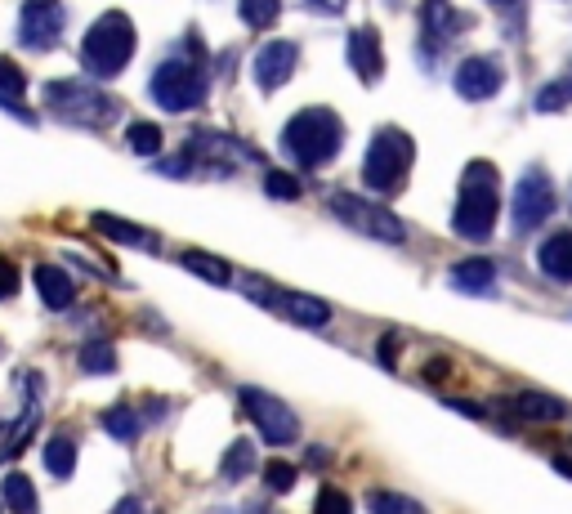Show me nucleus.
Masks as SVG:
<instances>
[{
    "instance_id": "obj_40",
    "label": "nucleus",
    "mask_w": 572,
    "mask_h": 514,
    "mask_svg": "<svg viewBox=\"0 0 572 514\" xmlns=\"http://www.w3.org/2000/svg\"><path fill=\"white\" fill-rule=\"evenodd\" d=\"M27 5H50V0H27Z\"/></svg>"
},
{
    "instance_id": "obj_33",
    "label": "nucleus",
    "mask_w": 572,
    "mask_h": 514,
    "mask_svg": "<svg viewBox=\"0 0 572 514\" xmlns=\"http://www.w3.org/2000/svg\"><path fill=\"white\" fill-rule=\"evenodd\" d=\"M264 188H269V197H282V202H295V197H300V179L282 175V170H273V175L264 179Z\"/></svg>"
},
{
    "instance_id": "obj_3",
    "label": "nucleus",
    "mask_w": 572,
    "mask_h": 514,
    "mask_svg": "<svg viewBox=\"0 0 572 514\" xmlns=\"http://www.w3.org/2000/svg\"><path fill=\"white\" fill-rule=\"evenodd\" d=\"M130 54H135V27H130L126 14H103L99 23L85 32L81 63H85V72H90V76L112 81V76L126 72Z\"/></svg>"
},
{
    "instance_id": "obj_10",
    "label": "nucleus",
    "mask_w": 572,
    "mask_h": 514,
    "mask_svg": "<svg viewBox=\"0 0 572 514\" xmlns=\"http://www.w3.org/2000/svg\"><path fill=\"white\" fill-rule=\"evenodd\" d=\"M242 291H246V295H255L260 304H269V309H273V313H282V318L300 322V327H327V322H331V304H327V300H318V295H304V291H278V287H269V282H260V278H251Z\"/></svg>"
},
{
    "instance_id": "obj_36",
    "label": "nucleus",
    "mask_w": 572,
    "mask_h": 514,
    "mask_svg": "<svg viewBox=\"0 0 572 514\" xmlns=\"http://www.w3.org/2000/svg\"><path fill=\"white\" fill-rule=\"evenodd\" d=\"M112 514H143V501L139 497H121L117 506H112Z\"/></svg>"
},
{
    "instance_id": "obj_6",
    "label": "nucleus",
    "mask_w": 572,
    "mask_h": 514,
    "mask_svg": "<svg viewBox=\"0 0 572 514\" xmlns=\"http://www.w3.org/2000/svg\"><path fill=\"white\" fill-rule=\"evenodd\" d=\"M45 99H50L54 117L72 121V126H108L117 117V99H108V94H99L94 85H81V81H54L45 90Z\"/></svg>"
},
{
    "instance_id": "obj_11",
    "label": "nucleus",
    "mask_w": 572,
    "mask_h": 514,
    "mask_svg": "<svg viewBox=\"0 0 572 514\" xmlns=\"http://www.w3.org/2000/svg\"><path fill=\"white\" fill-rule=\"evenodd\" d=\"M501 81H505V72L492 54H474V59H465L461 68H456V94L470 103L492 99V94L501 90Z\"/></svg>"
},
{
    "instance_id": "obj_18",
    "label": "nucleus",
    "mask_w": 572,
    "mask_h": 514,
    "mask_svg": "<svg viewBox=\"0 0 572 514\" xmlns=\"http://www.w3.org/2000/svg\"><path fill=\"white\" fill-rule=\"evenodd\" d=\"M349 63H354V72L362 81H376L380 72H385V54H380V36L371 32V27H358L354 36H349Z\"/></svg>"
},
{
    "instance_id": "obj_26",
    "label": "nucleus",
    "mask_w": 572,
    "mask_h": 514,
    "mask_svg": "<svg viewBox=\"0 0 572 514\" xmlns=\"http://www.w3.org/2000/svg\"><path fill=\"white\" fill-rule=\"evenodd\" d=\"M76 367H81L85 376H108V371H117V349H112L108 340H90V345H81V354H76Z\"/></svg>"
},
{
    "instance_id": "obj_39",
    "label": "nucleus",
    "mask_w": 572,
    "mask_h": 514,
    "mask_svg": "<svg viewBox=\"0 0 572 514\" xmlns=\"http://www.w3.org/2000/svg\"><path fill=\"white\" fill-rule=\"evenodd\" d=\"M497 9H514V5H523V0H492Z\"/></svg>"
},
{
    "instance_id": "obj_38",
    "label": "nucleus",
    "mask_w": 572,
    "mask_h": 514,
    "mask_svg": "<svg viewBox=\"0 0 572 514\" xmlns=\"http://www.w3.org/2000/svg\"><path fill=\"white\" fill-rule=\"evenodd\" d=\"M555 470H559V474H568V479H572V461H568V456H555Z\"/></svg>"
},
{
    "instance_id": "obj_31",
    "label": "nucleus",
    "mask_w": 572,
    "mask_h": 514,
    "mask_svg": "<svg viewBox=\"0 0 572 514\" xmlns=\"http://www.w3.org/2000/svg\"><path fill=\"white\" fill-rule=\"evenodd\" d=\"M126 144L135 152H143V157H152V152H161V130L152 126V121H135L130 135H126Z\"/></svg>"
},
{
    "instance_id": "obj_29",
    "label": "nucleus",
    "mask_w": 572,
    "mask_h": 514,
    "mask_svg": "<svg viewBox=\"0 0 572 514\" xmlns=\"http://www.w3.org/2000/svg\"><path fill=\"white\" fill-rule=\"evenodd\" d=\"M295 479H300V470H295L291 461H269L264 465V492H273V497H282V492H291L295 488Z\"/></svg>"
},
{
    "instance_id": "obj_19",
    "label": "nucleus",
    "mask_w": 572,
    "mask_h": 514,
    "mask_svg": "<svg viewBox=\"0 0 572 514\" xmlns=\"http://www.w3.org/2000/svg\"><path fill=\"white\" fill-rule=\"evenodd\" d=\"M447 282H452L456 291H465V295H488L492 287H497V264L492 260H461V264H452V273H447Z\"/></svg>"
},
{
    "instance_id": "obj_16",
    "label": "nucleus",
    "mask_w": 572,
    "mask_h": 514,
    "mask_svg": "<svg viewBox=\"0 0 572 514\" xmlns=\"http://www.w3.org/2000/svg\"><path fill=\"white\" fill-rule=\"evenodd\" d=\"M32 282H36V291H41V304H45L50 313H63V309H68V304L76 300L72 273L54 269V264H36V269H32Z\"/></svg>"
},
{
    "instance_id": "obj_41",
    "label": "nucleus",
    "mask_w": 572,
    "mask_h": 514,
    "mask_svg": "<svg viewBox=\"0 0 572 514\" xmlns=\"http://www.w3.org/2000/svg\"><path fill=\"white\" fill-rule=\"evenodd\" d=\"M0 514H5V506H0Z\"/></svg>"
},
{
    "instance_id": "obj_2",
    "label": "nucleus",
    "mask_w": 572,
    "mask_h": 514,
    "mask_svg": "<svg viewBox=\"0 0 572 514\" xmlns=\"http://www.w3.org/2000/svg\"><path fill=\"white\" fill-rule=\"evenodd\" d=\"M340 139H345V126L331 108H304L286 121L282 130V152L295 161V166H322L340 152Z\"/></svg>"
},
{
    "instance_id": "obj_32",
    "label": "nucleus",
    "mask_w": 572,
    "mask_h": 514,
    "mask_svg": "<svg viewBox=\"0 0 572 514\" xmlns=\"http://www.w3.org/2000/svg\"><path fill=\"white\" fill-rule=\"evenodd\" d=\"M313 514H354V501H349L345 488H322L318 501H313Z\"/></svg>"
},
{
    "instance_id": "obj_28",
    "label": "nucleus",
    "mask_w": 572,
    "mask_h": 514,
    "mask_svg": "<svg viewBox=\"0 0 572 514\" xmlns=\"http://www.w3.org/2000/svg\"><path fill=\"white\" fill-rule=\"evenodd\" d=\"M282 0H237V14H242L246 27H273L278 23Z\"/></svg>"
},
{
    "instance_id": "obj_9",
    "label": "nucleus",
    "mask_w": 572,
    "mask_h": 514,
    "mask_svg": "<svg viewBox=\"0 0 572 514\" xmlns=\"http://www.w3.org/2000/svg\"><path fill=\"white\" fill-rule=\"evenodd\" d=\"M559 197H555V184L541 166H532L528 175L514 184V202H510V220H514V233H532L555 215Z\"/></svg>"
},
{
    "instance_id": "obj_7",
    "label": "nucleus",
    "mask_w": 572,
    "mask_h": 514,
    "mask_svg": "<svg viewBox=\"0 0 572 514\" xmlns=\"http://www.w3.org/2000/svg\"><path fill=\"white\" fill-rule=\"evenodd\" d=\"M237 398H242L246 416H251V425L260 430V439L269 447H291L300 439V416H295L282 398L264 394V389H251V385L237 389Z\"/></svg>"
},
{
    "instance_id": "obj_34",
    "label": "nucleus",
    "mask_w": 572,
    "mask_h": 514,
    "mask_svg": "<svg viewBox=\"0 0 572 514\" xmlns=\"http://www.w3.org/2000/svg\"><path fill=\"white\" fill-rule=\"evenodd\" d=\"M14 295H18V269H14V260L0 255V300H14Z\"/></svg>"
},
{
    "instance_id": "obj_4",
    "label": "nucleus",
    "mask_w": 572,
    "mask_h": 514,
    "mask_svg": "<svg viewBox=\"0 0 572 514\" xmlns=\"http://www.w3.org/2000/svg\"><path fill=\"white\" fill-rule=\"evenodd\" d=\"M206 90H211V76H206L202 63L193 59H170L152 72L148 94L157 99V108L166 112H193L206 103Z\"/></svg>"
},
{
    "instance_id": "obj_17",
    "label": "nucleus",
    "mask_w": 572,
    "mask_h": 514,
    "mask_svg": "<svg viewBox=\"0 0 572 514\" xmlns=\"http://www.w3.org/2000/svg\"><path fill=\"white\" fill-rule=\"evenodd\" d=\"M421 23H425L429 41H452V36H461L465 27H470V18H465L461 9H452L447 0H425V5H421Z\"/></svg>"
},
{
    "instance_id": "obj_8",
    "label": "nucleus",
    "mask_w": 572,
    "mask_h": 514,
    "mask_svg": "<svg viewBox=\"0 0 572 514\" xmlns=\"http://www.w3.org/2000/svg\"><path fill=\"white\" fill-rule=\"evenodd\" d=\"M331 211L362 237H376V242H389V246L407 242V224L398 220L394 211H385V206H376V202H362L354 193H336L331 197Z\"/></svg>"
},
{
    "instance_id": "obj_22",
    "label": "nucleus",
    "mask_w": 572,
    "mask_h": 514,
    "mask_svg": "<svg viewBox=\"0 0 572 514\" xmlns=\"http://www.w3.org/2000/svg\"><path fill=\"white\" fill-rule=\"evenodd\" d=\"M255 461H260V456H255V443H251V439H237V443L224 452V461H219V479H224V483L251 479Z\"/></svg>"
},
{
    "instance_id": "obj_12",
    "label": "nucleus",
    "mask_w": 572,
    "mask_h": 514,
    "mask_svg": "<svg viewBox=\"0 0 572 514\" xmlns=\"http://www.w3.org/2000/svg\"><path fill=\"white\" fill-rule=\"evenodd\" d=\"M295 59H300L295 41H269L251 59L255 85H260V90H278V85H286V81H291V72H295Z\"/></svg>"
},
{
    "instance_id": "obj_14",
    "label": "nucleus",
    "mask_w": 572,
    "mask_h": 514,
    "mask_svg": "<svg viewBox=\"0 0 572 514\" xmlns=\"http://www.w3.org/2000/svg\"><path fill=\"white\" fill-rule=\"evenodd\" d=\"M505 412L519 416V421L546 425V421H564V416H568V403H559L555 394H532V389H523V394H510V398H505Z\"/></svg>"
},
{
    "instance_id": "obj_37",
    "label": "nucleus",
    "mask_w": 572,
    "mask_h": 514,
    "mask_svg": "<svg viewBox=\"0 0 572 514\" xmlns=\"http://www.w3.org/2000/svg\"><path fill=\"white\" fill-rule=\"evenodd\" d=\"M313 9H322V14H340V9L349 5V0H309Z\"/></svg>"
},
{
    "instance_id": "obj_15",
    "label": "nucleus",
    "mask_w": 572,
    "mask_h": 514,
    "mask_svg": "<svg viewBox=\"0 0 572 514\" xmlns=\"http://www.w3.org/2000/svg\"><path fill=\"white\" fill-rule=\"evenodd\" d=\"M537 269L559 287H572V233H550L537 246Z\"/></svg>"
},
{
    "instance_id": "obj_23",
    "label": "nucleus",
    "mask_w": 572,
    "mask_h": 514,
    "mask_svg": "<svg viewBox=\"0 0 572 514\" xmlns=\"http://www.w3.org/2000/svg\"><path fill=\"white\" fill-rule=\"evenodd\" d=\"M99 425H103V434H112L117 443H135L139 430H143V416H135V407L117 403V407H108V412L99 416Z\"/></svg>"
},
{
    "instance_id": "obj_25",
    "label": "nucleus",
    "mask_w": 572,
    "mask_h": 514,
    "mask_svg": "<svg viewBox=\"0 0 572 514\" xmlns=\"http://www.w3.org/2000/svg\"><path fill=\"white\" fill-rule=\"evenodd\" d=\"M179 264L193 269L202 282H215V287H228V282H233V269H228L224 260H215V255H206V251H184L179 255Z\"/></svg>"
},
{
    "instance_id": "obj_1",
    "label": "nucleus",
    "mask_w": 572,
    "mask_h": 514,
    "mask_svg": "<svg viewBox=\"0 0 572 514\" xmlns=\"http://www.w3.org/2000/svg\"><path fill=\"white\" fill-rule=\"evenodd\" d=\"M497 211H501V193H497V170L488 161H470L461 179V202L452 211V228L465 242H483L497 228Z\"/></svg>"
},
{
    "instance_id": "obj_27",
    "label": "nucleus",
    "mask_w": 572,
    "mask_h": 514,
    "mask_svg": "<svg viewBox=\"0 0 572 514\" xmlns=\"http://www.w3.org/2000/svg\"><path fill=\"white\" fill-rule=\"evenodd\" d=\"M367 510H371V514H425L421 501L403 497V492H389V488L371 492V497H367Z\"/></svg>"
},
{
    "instance_id": "obj_20",
    "label": "nucleus",
    "mask_w": 572,
    "mask_h": 514,
    "mask_svg": "<svg viewBox=\"0 0 572 514\" xmlns=\"http://www.w3.org/2000/svg\"><path fill=\"white\" fill-rule=\"evenodd\" d=\"M0 506L9 514H36L41 510V497H36V483L27 474H5L0 479Z\"/></svg>"
},
{
    "instance_id": "obj_13",
    "label": "nucleus",
    "mask_w": 572,
    "mask_h": 514,
    "mask_svg": "<svg viewBox=\"0 0 572 514\" xmlns=\"http://www.w3.org/2000/svg\"><path fill=\"white\" fill-rule=\"evenodd\" d=\"M63 36V9L54 5H27L23 9V27H18V41L27 45V50H50L54 41Z\"/></svg>"
},
{
    "instance_id": "obj_30",
    "label": "nucleus",
    "mask_w": 572,
    "mask_h": 514,
    "mask_svg": "<svg viewBox=\"0 0 572 514\" xmlns=\"http://www.w3.org/2000/svg\"><path fill=\"white\" fill-rule=\"evenodd\" d=\"M568 103H572V76H564V81L541 85V94H537V112H564Z\"/></svg>"
},
{
    "instance_id": "obj_35",
    "label": "nucleus",
    "mask_w": 572,
    "mask_h": 514,
    "mask_svg": "<svg viewBox=\"0 0 572 514\" xmlns=\"http://www.w3.org/2000/svg\"><path fill=\"white\" fill-rule=\"evenodd\" d=\"M380 363H385V367L398 363V336H385V340H380Z\"/></svg>"
},
{
    "instance_id": "obj_24",
    "label": "nucleus",
    "mask_w": 572,
    "mask_h": 514,
    "mask_svg": "<svg viewBox=\"0 0 572 514\" xmlns=\"http://www.w3.org/2000/svg\"><path fill=\"white\" fill-rule=\"evenodd\" d=\"M41 461H45V470H50L54 479H72V470H76V439H72V434H54V439L45 443Z\"/></svg>"
},
{
    "instance_id": "obj_21",
    "label": "nucleus",
    "mask_w": 572,
    "mask_h": 514,
    "mask_svg": "<svg viewBox=\"0 0 572 514\" xmlns=\"http://www.w3.org/2000/svg\"><path fill=\"white\" fill-rule=\"evenodd\" d=\"M94 228H99L103 237H112V242H121V246H143V251H157V233H148V228H139V224H126V220H117V215H94Z\"/></svg>"
},
{
    "instance_id": "obj_5",
    "label": "nucleus",
    "mask_w": 572,
    "mask_h": 514,
    "mask_svg": "<svg viewBox=\"0 0 572 514\" xmlns=\"http://www.w3.org/2000/svg\"><path fill=\"white\" fill-rule=\"evenodd\" d=\"M412 157H416V148L403 130H380L367 148V161H362V184L371 193H394V188H403Z\"/></svg>"
}]
</instances>
